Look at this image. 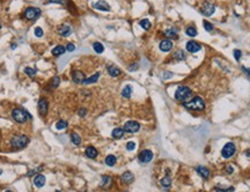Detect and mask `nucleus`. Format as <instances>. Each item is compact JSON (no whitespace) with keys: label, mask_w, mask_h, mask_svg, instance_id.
<instances>
[{"label":"nucleus","mask_w":250,"mask_h":192,"mask_svg":"<svg viewBox=\"0 0 250 192\" xmlns=\"http://www.w3.org/2000/svg\"><path fill=\"white\" fill-rule=\"evenodd\" d=\"M28 142H29V138H28L26 134L14 135L13 138L11 139V146H12V148L13 149L24 148Z\"/></svg>","instance_id":"nucleus-1"},{"label":"nucleus","mask_w":250,"mask_h":192,"mask_svg":"<svg viewBox=\"0 0 250 192\" xmlns=\"http://www.w3.org/2000/svg\"><path fill=\"white\" fill-rule=\"evenodd\" d=\"M183 107H184V108H188V109H191V110L202 111V110L205 109V102H204V100H203L202 97L196 96V97L192 98L191 101L183 103Z\"/></svg>","instance_id":"nucleus-2"},{"label":"nucleus","mask_w":250,"mask_h":192,"mask_svg":"<svg viewBox=\"0 0 250 192\" xmlns=\"http://www.w3.org/2000/svg\"><path fill=\"white\" fill-rule=\"evenodd\" d=\"M12 117L16 123L23 124V123H26L28 120V118H31V116L27 112L26 110L21 109V108H15L12 111Z\"/></svg>","instance_id":"nucleus-3"},{"label":"nucleus","mask_w":250,"mask_h":192,"mask_svg":"<svg viewBox=\"0 0 250 192\" xmlns=\"http://www.w3.org/2000/svg\"><path fill=\"white\" fill-rule=\"evenodd\" d=\"M192 95V92L189 87H185V86H181V87L177 88V90L175 92V98L177 101H186L188 98H190Z\"/></svg>","instance_id":"nucleus-4"},{"label":"nucleus","mask_w":250,"mask_h":192,"mask_svg":"<svg viewBox=\"0 0 250 192\" xmlns=\"http://www.w3.org/2000/svg\"><path fill=\"white\" fill-rule=\"evenodd\" d=\"M41 14H42V11L38 7H28L23 12V16L26 20L31 21V20H36V19L40 18Z\"/></svg>","instance_id":"nucleus-5"},{"label":"nucleus","mask_w":250,"mask_h":192,"mask_svg":"<svg viewBox=\"0 0 250 192\" xmlns=\"http://www.w3.org/2000/svg\"><path fill=\"white\" fill-rule=\"evenodd\" d=\"M235 151H236V147L233 142H227V144L224 146V148L221 151V155L225 157V159H229L232 157L234 154H235Z\"/></svg>","instance_id":"nucleus-6"},{"label":"nucleus","mask_w":250,"mask_h":192,"mask_svg":"<svg viewBox=\"0 0 250 192\" xmlns=\"http://www.w3.org/2000/svg\"><path fill=\"white\" fill-rule=\"evenodd\" d=\"M37 109H38V114L44 117V116H46L48 115V111H49V103L46 98H44V97H41L40 100H38V104H37Z\"/></svg>","instance_id":"nucleus-7"},{"label":"nucleus","mask_w":250,"mask_h":192,"mask_svg":"<svg viewBox=\"0 0 250 192\" xmlns=\"http://www.w3.org/2000/svg\"><path fill=\"white\" fill-rule=\"evenodd\" d=\"M124 131L127 132V133H136L140 130V125L139 123L134 122V120H129L124 124Z\"/></svg>","instance_id":"nucleus-8"},{"label":"nucleus","mask_w":250,"mask_h":192,"mask_svg":"<svg viewBox=\"0 0 250 192\" xmlns=\"http://www.w3.org/2000/svg\"><path fill=\"white\" fill-rule=\"evenodd\" d=\"M139 161L141 163H148L153 160V153H152V151H149V149H145V151H143L140 154H139Z\"/></svg>","instance_id":"nucleus-9"},{"label":"nucleus","mask_w":250,"mask_h":192,"mask_svg":"<svg viewBox=\"0 0 250 192\" xmlns=\"http://www.w3.org/2000/svg\"><path fill=\"white\" fill-rule=\"evenodd\" d=\"M72 33H73V29L68 23H64L58 29V34L62 37H68L70 35H72Z\"/></svg>","instance_id":"nucleus-10"},{"label":"nucleus","mask_w":250,"mask_h":192,"mask_svg":"<svg viewBox=\"0 0 250 192\" xmlns=\"http://www.w3.org/2000/svg\"><path fill=\"white\" fill-rule=\"evenodd\" d=\"M215 12V6L211 2H205L204 6L202 8V13L205 15V16H211L212 14Z\"/></svg>","instance_id":"nucleus-11"},{"label":"nucleus","mask_w":250,"mask_h":192,"mask_svg":"<svg viewBox=\"0 0 250 192\" xmlns=\"http://www.w3.org/2000/svg\"><path fill=\"white\" fill-rule=\"evenodd\" d=\"M185 48H186V50H188L189 52L196 53L198 52V51H200L202 46H200V44H198L197 42H195V41H189L188 43H186V45H185Z\"/></svg>","instance_id":"nucleus-12"},{"label":"nucleus","mask_w":250,"mask_h":192,"mask_svg":"<svg viewBox=\"0 0 250 192\" xmlns=\"http://www.w3.org/2000/svg\"><path fill=\"white\" fill-rule=\"evenodd\" d=\"M93 8L99 9V11H103V12H109L110 6L107 1H104V0H99L97 2L93 4Z\"/></svg>","instance_id":"nucleus-13"},{"label":"nucleus","mask_w":250,"mask_h":192,"mask_svg":"<svg viewBox=\"0 0 250 192\" xmlns=\"http://www.w3.org/2000/svg\"><path fill=\"white\" fill-rule=\"evenodd\" d=\"M85 79H86V76H85L83 72H81V71H73L72 72V80L75 83H83Z\"/></svg>","instance_id":"nucleus-14"},{"label":"nucleus","mask_w":250,"mask_h":192,"mask_svg":"<svg viewBox=\"0 0 250 192\" xmlns=\"http://www.w3.org/2000/svg\"><path fill=\"white\" fill-rule=\"evenodd\" d=\"M171 49H173V42H171L170 39H163V41H161V43H160V50L161 51L168 52V51H170Z\"/></svg>","instance_id":"nucleus-15"},{"label":"nucleus","mask_w":250,"mask_h":192,"mask_svg":"<svg viewBox=\"0 0 250 192\" xmlns=\"http://www.w3.org/2000/svg\"><path fill=\"white\" fill-rule=\"evenodd\" d=\"M85 154H86V156L89 157V159H95V157L99 155V152H97V149L95 147H93V146H88L86 151H85Z\"/></svg>","instance_id":"nucleus-16"},{"label":"nucleus","mask_w":250,"mask_h":192,"mask_svg":"<svg viewBox=\"0 0 250 192\" xmlns=\"http://www.w3.org/2000/svg\"><path fill=\"white\" fill-rule=\"evenodd\" d=\"M44 184H45V177L43 175H37L34 178V185L36 188H42L44 186Z\"/></svg>","instance_id":"nucleus-17"},{"label":"nucleus","mask_w":250,"mask_h":192,"mask_svg":"<svg viewBox=\"0 0 250 192\" xmlns=\"http://www.w3.org/2000/svg\"><path fill=\"white\" fill-rule=\"evenodd\" d=\"M66 51V48L65 46H63V45H57V46H55V48L52 49V55L55 56V57H58V56H62V55H64Z\"/></svg>","instance_id":"nucleus-18"},{"label":"nucleus","mask_w":250,"mask_h":192,"mask_svg":"<svg viewBox=\"0 0 250 192\" xmlns=\"http://www.w3.org/2000/svg\"><path fill=\"white\" fill-rule=\"evenodd\" d=\"M196 170H197V172L200 175V176H202L203 178L206 179V178H208V177H210V170H208L207 168H205V167L199 166V167H197V169H196Z\"/></svg>","instance_id":"nucleus-19"},{"label":"nucleus","mask_w":250,"mask_h":192,"mask_svg":"<svg viewBox=\"0 0 250 192\" xmlns=\"http://www.w3.org/2000/svg\"><path fill=\"white\" fill-rule=\"evenodd\" d=\"M124 133H125L124 129H119V127H117V129H115L114 131L111 132V135H112L114 139H122V138L124 137Z\"/></svg>","instance_id":"nucleus-20"},{"label":"nucleus","mask_w":250,"mask_h":192,"mask_svg":"<svg viewBox=\"0 0 250 192\" xmlns=\"http://www.w3.org/2000/svg\"><path fill=\"white\" fill-rule=\"evenodd\" d=\"M108 73H109L112 78H116V76H118L121 74V70H119L118 67H116V66H108Z\"/></svg>","instance_id":"nucleus-21"},{"label":"nucleus","mask_w":250,"mask_h":192,"mask_svg":"<svg viewBox=\"0 0 250 192\" xmlns=\"http://www.w3.org/2000/svg\"><path fill=\"white\" fill-rule=\"evenodd\" d=\"M122 179H123L125 183H132L133 179H134V176H133V174L130 172V171H125V172L122 175Z\"/></svg>","instance_id":"nucleus-22"},{"label":"nucleus","mask_w":250,"mask_h":192,"mask_svg":"<svg viewBox=\"0 0 250 192\" xmlns=\"http://www.w3.org/2000/svg\"><path fill=\"white\" fill-rule=\"evenodd\" d=\"M173 58L176 59V60H184L185 58H186V55H185V52H183L182 50H177L176 52H174Z\"/></svg>","instance_id":"nucleus-23"},{"label":"nucleus","mask_w":250,"mask_h":192,"mask_svg":"<svg viewBox=\"0 0 250 192\" xmlns=\"http://www.w3.org/2000/svg\"><path fill=\"white\" fill-rule=\"evenodd\" d=\"M116 162H117V159L115 155H108V156L105 157V164L109 167H114L116 164Z\"/></svg>","instance_id":"nucleus-24"},{"label":"nucleus","mask_w":250,"mask_h":192,"mask_svg":"<svg viewBox=\"0 0 250 192\" xmlns=\"http://www.w3.org/2000/svg\"><path fill=\"white\" fill-rule=\"evenodd\" d=\"M100 78V73H95V74L90 76V78L88 79H85V81H83V85H90V83H95L99 80Z\"/></svg>","instance_id":"nucleus-25"},{"label":"nucleus","mask_w":250,"mask_h":192,"mask_svg":"<svg viewBox=\"0 0 250 192\" xmlns=\"http://www.w3.org/2000/svg\"><path fill=\"white\" fill-rule=\"evenodd\" d=\"M131 95H132V87L130 85H127L122 90V96L125 97V98H129V97H131Z\"/></svg>","instance_id":"nucleus-26"},{"label":"nucleus","mask_w":250,"mask_h":192,"mask_svg":"<svg viewBox=\"0 0 250 192\" xmlns=\"http://www.w3.org/2000/svg\"><path fill=\"white\" fill-rule=\"evenodd\" d=\"M164 35L167 37H169V38H176L177 37V30H176L175 28H170V29H167L164 31Z\"/></svg>","instance_id":"nucleus-27"},{"label":"nucleus","mask_w":250,"mask_h":192,"mask_svg":"<svg viewBox=\"0 0 250 192\" xmlns=\"http://www.w3.org/2000/svg\"><path fill=\"white\" fill-rule=\"evenodd\" d=\"M71 141L75 145V146H80L81 144V138H80V135L78 133H72L71 134Z\"/></svg>","instance_id":"nucleus-28"},{"label":"nucleus","mask_w":250,"mask_h":192,"mask_svg":"<svg viewBox=\"0 0 250 192\" xmlns=\"http://www.w3.org/2000/svg\"><path fill=\"white\" fill-rule=\"evenodd\" d=\"M93 49L95 50V52L96 53H102L104 51V46L102 45V43L100 42H95V43H93Z\"/></svg>","instance_id":"nucleus-29"},{"label":"nucleus","mask_w":250,"mask_h":192,"mask_svg":"<svg viewBox=\"0 0 250 192\" xmlns=\"http://www.w3.org/2000/svg\"><path fill=\"white\" fill-rule=\"evenodd\" d=\"M185 34L188 36H190V37H195V36L197 35V29L193 28V27H188L185 29Z\"/></svg>","instance_id":"nucleus-30"},{"label":"nucleus","mask_w":250,"mask_h":192,"mask_svg":"<svg viewBox=\"0 0 250 192\" xmlns=\"http://www.w3.org/2000/svg\"><path fill=\"white\" fill-rule=\"evenodd\" d=\"M139 24H140L141 28H143V29H145V30H148L149 28H151V22H149V20H147V19L141 20V21L139 22Z\"/></svg>","instance_id":"nucleus-31"},{"label":"nucleus","mask_w":250,"mask_h":192,"mask_svg":"<svg viewBox=\"0 0 250 192\" xmlns=\"http://www.w3.org/2000/svg\"><path fill=\"white\" fill-rule=\"evenodd\" d=\"M161 185H162V186H164V188H169V186L171 185V178H170V177H168V176L163 177V178L161 179Z\"/></svg>","instance_id":"nucleus-32"},{"label":"nucleus","mask_w":250,"mask_h":192,"mask_svg":"<svg viewBox=\"0 0 250 192\" xmlns=\"http://www.w3.org/2000/svg\"><path fill=\"white\" fill-rule=\"evenodd\" d=\"M67 125H68V124H67V122H66V120H59V122L57 123V124H56V129H57V130H59V131H60V130H65L66 127H67Z\"/></svg>","instance_id":"nucleus-33"},{"label":"nucleus","mask_w":250,"mask_h":192,"mask_svg":"<svg viewBox=\"0 0 250 192\" xmlns=\"http://www.w3.org/2000/svg\"><path fill=\"white\" fill-rule=\"evenodd\" d=\"M110 182H111V177H109V176H103L101 179V186H108L110 184Z\"/></svg>","instance_id":"nucleus-34"},{"label":"nucleus","mask_w":250,"mask_h":192,"mask_svg":"<svg viewBox=\"0 0 250 192\" xmlns=\"http://www.w3.org/2000/svg\"><path fill=\"white\" fill-rule=\"evenodd\" d=\"M24 73H26L27 75H29V76H34V75H36L37 71H36L35 68H31V67H26V68H24Z\"/></svg>","instance_id":"nucleus-35"},{"label":"nucleus","mask_w":250,"mask_h":192,"mask_svg":"<svg viewBox=\"0 0 250 192\" xmlns=\"http://www.w3.org/2000/svg\"><path fill=\"white\" fill-rule=\"evenodd\" d=\"M59 83H60V78H59V76H55V78H52V80H51V87L57 88L58 86H59Z\"/></svg>","instance_id":"nucleus-36"},{"label":"nucleus","mask_w":250,"mask_h":192,"mask_svg":"<svg viewBox=\"0 0 250 192\" xmlns=\"http://www.w3.org/2000/svg\"><path fill=\"white\" fill-rule=\"evenodd\" d=\"M34 34H35V36L36 37H42L43 36V29L41 28V27H36L35 28V30H34Z\"/></svg>","instance_id":"nucleus-37"},{"label":"nucleus","mask_w":250,"mask_h":192,"mask_svg":"<svg viewBox=\"0 0 250 192\" xmlns=\"http://www.w3.org/2000/svg\"><path fill=\"white\" fill-rule=\"evenodd\" d=\"M203 24H204V28H205V30H207V31H212L213 30V24H211L210 22H207V21H204L203 22Z\"/></svg>","instance_id":"nucleus-38"},{"label":"nucleus","mask_w":250,"mask_h":192,"mask_svg":"<svg viewBox=\"0 0 250 192\" xmlns=\"http://www.w3.org/2000/svg\"><path fill=\"white\" fill-rule=\"evenodd\" d=\"M134 148H136V142H133V141H130V142H127L126 144V149L127 151H134Z\"/></svg>","instance_id":"nucleus-39"},{"label":"nucleus","mask_w":250,"mask_h":192,"mask_svg":"<svg viewBox=\"0 0 250 192\" xmlns=\"http://www.w3.org/2000/svg\"><path fill=\"white\" fill-rule=\"evenodd\" d=\"M75 50V45L73 43H68L67 44V46H66V51L67 52H73Z\"/></svg>","instance_id":"nucleus-40"},{"label":"nucleus","mask_w":250,"mask_h":192,"mask_svg":"<svg viewBox=\"0 0 250 192\" xmlns=\"http://www.w3.org/2000/svg\"><path fill=\"white\" fill-rule=\"evenodd\" d=\"M241 55H242V52L240 51V50H234V57H235V59H236V60H240Z\"/></svg>","instance_id":"nucleus-41"},{"label":"nucleus","mask_w":250,"mask_h":192,"mask_svg":"<svg viewBox=\"0 0 250 192\" xmlns=\"http://www.w3.org/2000/svg\"><path fill=\"white\" fill-rule=\"evenodd\" d=\"M48 2H51V4H60L63 5L65 2V0H48Z\"/></svg>","instance_id":"nucleus-42"},{"label":"nucleus","mask_w":250,"mask_h":192,"mask_svg":"<svg viewBox=\"0 0 250 192\" xmlns=\"http://www.w3.org/2000/svg\"><path fill=\"white\" fill-rule=\"evenodd\" d=\"M171 76H173V73H170V72H164V73H163V79H164V80H168V79H170Z\"/></svg>","instance_id":"nucleus-43"},{"label":"nucleus","mask_w":250,"mask_h":192,"mask_svg":"<svg viewBox=\"0 0 250 192\" xmlns=\"http://www.w3.org/2000/svg\"><path fill=\"white\" fill-rule=\"evenodd\" d=\"M87 114V111H86V109L85 108H81V109L79 110V116L80 117H85V115Z\"/></svg>","instance_id":"nucleus-44"},{"label":"nucleus","mask_w":250,"mask_h":192,"mask_svg":"<svg viewBox=\"0 0 250 192\" xmlns=\"http://www.w3.org/2000/svg\"><path fill=\"white\" fill-rule=\"evenodd\" d=\"M244 154H246V156H247V157H249V159H250V149L246 151V153H244Z\"/></svg>","instance_id":"nucleus-45"},{"label":"nucleus","mask_w":250,"mask_h":192,"mask_svg":"<svg viewBox=\"0 0 250 192\" xmlns=\"http://www.w3.org/2000/svg\"><path fill=\"white\" fill-rule=\"evenodd\" d=\"M1 174H2V170H1V169H0V175H1Z\"/></svg>","instance_id":"nucleus-46"},{"label":"nucleus","mask_w":250,"mask_h":192,"mask_svg":"<svg viewBox=\"0 0 250 192\" xmlns=\"http://www.w3.org/2000/svg\"><path fill=\"white\" fill-rule=\"evenodd\" d=\"M0 29H1V23H0Z\"/></svg>","instance_id":"nucleus-47"}]
</instances>
